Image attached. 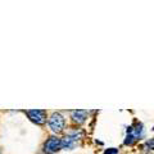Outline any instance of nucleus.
<instances>
[{"mask_svg": "<svg viewBox=\"0 0 154 154\" xmlns=\"http://www.w3.org/2000/svg\"><path fill=\"white\" fill-rule=\"evenodd\" d=\"M64 126H66V121H64V117L60 113L54 112L50 116L49 127L54 134H60L64 130Z\"/></svg>", "mask_w": 154, "mask_h": 154, "instance_id": "f257e3e1", "label": "nucleus"}, {"mask_svg": "<svg viewBox=\"0 0 154 154\" xmlns=\"http://www.w3.org/2000/svg\"><path fill=\"white\" fill-rule=\"evenodd\" d=\"M81 137H82V132L81 131H75V132H71L68 134L67 136H64L62 139V148L63 149H73L79 141L81 140Z\"/></svg>", "mask_w": 154, "mask_h": 154, "instance_id": "f03ea898", "label": "nucleus"}, {"mask_svg": "<svg viewBox=\"0 0 154 154\" xmlns=\"http://www.w3.org/2000/svg\"><path fill=\"white\" fill-rule=\"evenodd\" d=\"M26 114L28 116V118L36 125H45V122H46V112L45 110L31 109V110H26Z\"/></svg>", "mask_w": 154, "mask_h": 154, "instance_id": "7ed1b4c3", "label": "nucleus"}, {"mask_svg": "<svg viewBox=\"0 0 154 154\" xmlns=\"http://www.w3.org/2000/svg\"><path fill=\"white\" fill-rule=\"evenodd\" d=\"M62 148V139L57 137V136H51L49 137L44 144V152L46 154H53L58 152Z\"/></svg>", "mask_w": 154, "mask_h": 154, "instance_id": "20e7f679", "label": "nucleus"}, {"mask_svg": "<svg viewBox=\"0 0 154 154\" xmlns=\"http://www.w3.org/2000/svg\"><path fill=\"white\" fill-rule=\"evenodd\" d=\"M141 132H143V126H141V125H137L136 127H130L128 135H127L126 140H125V144H127V145H131V144H134V141L136 140L139 136H140Z\"/></svg>", "mask_w": 154, "mask_h": 154, "instance_id": "39448f33", "label": "nucleus"}, {"mask_svg": "<svg viewBox=\"0 0 154 154\" xmlns=\"http://www.w3.org/2000/svg\"><path fill=\"white\" fill-rule=\"evenodd\" d=\"M71 118H72V121H73L75 123H84L86 121V118H88V112L86 110H72V113H71Z\"/></svg>", "mask_w": 154, "mask_h": 154, "instance_id": "423d86ee", "label": "nucleus"}, {"mask_svg": "<svg viewBox=\"0 0 154 154\" xmlns=\"http://www.w3.org/2000/svg\"><path fill=\"white\" fill-rule=\"evenodd\" d=\"M146 146H148L149 149H152V150H154V137L150 139L149 141H146Z\"/></svg>", "mask_w": 154, "mask_h": 154, "instance_id": "0eeeda50", "label": "nucleus"}, {"mask_svg": "<svg viewBox=\"0 0 154 154\" xmlns=\"http://www.w3.org/2000/svg\"><path fill=\"white\" fill-rule=\"evenodd\" d=\"M117 153H118V150L114 149V148H110V149H108V150L104 152V154H117Z\"/></svg>", "mask_w": 154, "mask_h": 154, "instance_id": "6e6552de", "label": "nucleus"}]
</instances>
